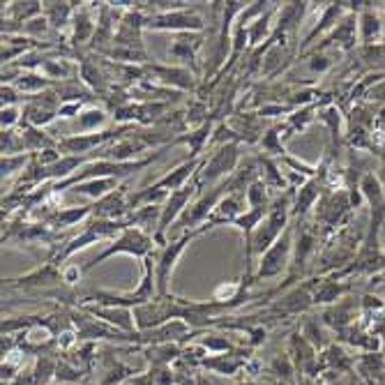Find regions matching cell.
Segmentation results:
<instances>
[{
    "mask_svg": "<svg viewBox=\"0 0 385 385\" xmlns=\"http://www.w3.org/2000/svg\"><path fill=\"white\" fill-rule=\"evenodd\" d=\"M45 12L49 16V21L54 23L56 28H60V25L67 23L72 7H69V3H45Z\"/></svg>",
    "mask_w": 385,
    "mask_h": 385,
    "instance_id": "7c38bea8",
    "label": "cell"
},
{
    "mask_svg": "<svg viewBox=\"0 0 385 385\" xmlns=\"http://www.w3.org/2000/svg\"><path fill=\"white\" fill-rule=\"evenodd\" d=\"M288 251H291V233H284L279 235V240L270 247L263 256H261V266H259V273L254 275V279H270V277H277L282 273V268L286 266L288 261Z\"/></svg>",
    "mask_w": 385,
    "mask_h": 385,
    "instance_id": "8992f818",
    "label": "cell"
},
{
    "mask_svg": "<svg viewBox=\"0 0 385 385\" xmlns=\"http://www.w3.org/2000/svg\"><path fill=\"white\" fill-rule=\"evenodd\" d=\"M146 28L153 30H201L203 19L189 10H173V12H160L146 19Z\"/></svg>",
    "mask_w": 385,
    "mask_h": 385,
    "instance_id": "5b68a950",
    "label": "cell"
},
{
    "mask_svg": "<svg viewBox=\"0 0 385 385\" xmlns=\"http://www.w3.org/2000/svg\"><path fill=\"white\" fill-rule=\"evenodd\" d=\"M95 316H104L109 323H116L120 328H132V321H129V309H97V307H88Z\"/></svg>",
    "mask_w": 385,
    "mask_h": 385,
    "instance_id": "4fadbf2b",
    "label": "cell"
},
{
    "mask_svg": "<svg viewBox=\"0 0 385 385\" xmlns=\"http://www.w3.org/2000/svg\"><path fill=\"white\" fill-rule=\"evenodd\" d=\"M238 164V143H226L224 148H220V153H215L206 164H201V169L196 171L201 187L210 185V182L220 180L226 173H231Z\"/></svg>",
    "mask_w": 385,
    "mask_h": 385,
    "instance_id": "277c9868",
    "label": "cell"
},
{
    "mask_svg": "<svg viewBox=\"0 0 385 385\" xmlns=\"http://www.w3.org/2000/svg\"><path fill=\"white\" fill-rule=\"evenodd\" d=\"M104 122H107V111H102V109H85L78 113V118H76V125H78V134H93V129H97L102 127Z\"/></svg>",
    "mask_w": 385,
    "mask_h": 385,
    "instance_id": "9c48e42d",
    "label": "cell"
},
{
    "mask_svg": "<svg viewBox=\"0 0 385 385\" xmlns=\"http://www.w3.org/2000/svg\"><path fill=\"white\" fill-rule=\"evenodd\" d=\"M153 249V238L148 235L143 229H138V226H134V229H125L122 231V235L111 244V247L107 251H102L97 259L93 261V263H88L83 270H90L95 266L104 263L107 259H111L113 254H129V256H138L143 259L148 256V251Z\"/></svg>",
    "mask_w": 385,
    "mask_h": 385,
    "instance_id": "6da1fadb",
    "label": "cell"
},
{
    "mask_svg": "<svg viewBox=\"0 0 385 385\" xmlns=\"http://www.w3.org/2000/svg\"><path fill=\"white\" fill-rule=\"evenodd\" d=\"M129 127H122V129H116V132H100V134H74V136H67V138H60L58 141V148L63 150L65 155H74V157H85V153H90L93 148H97L102 143L111 141V138H116L118 134L127 132Z\"/></svg>",
    "mask_w": 385,
    "mask_h": 385,
    "instance_id": "52a82bcc",
    "label": "cell"
},
{
    "mask_svg": "<svg viewBox=\"0 0 385 385\" xmlns=\"http://www.w3.org/2000/svg\"><path fill=\"white\" fill-rule=\"evenodd\" d=\"M201 187V182H199V176L191 178L189 185L185 187H180L176 191H171L169 199H166V206L162 208V220H160V226H157V235H155V240L157 244H166L164 242V231L169 229V226L180 220V215L185 213V206H187V201L196 194V189Z\"/></svg>",
    "mask_w": 385,
    "mask_h": 385,
    "instance_id": "3957f363",
    "label": "cell"
},
{
    "mask_svg": "<svg viewBox=\"0 0 385 385\" xmlns=\"http://www.w3.org/2000/svg\"><path fill=\"white\" fill-rule=\"evenodd\" d=\"M125 196H127V191H125V187L120 185L118 189H113L111 194L100 199L97 203L93 206V215L97 217V220H113V222H118V217L127 210Z\"/></svg>",
    "mask_w": 385,
    "mask_h": 385,
    "instance_id": "ba28073f",
    "label": "cell"
},
{
    "mask_svg": "<svg viewBox=\"0 0 385 385\" xmlns=\"http://www.w3.org/2000/svg\"><path fill=\"white\" fill-rule=\"evenodd\" d=\"M157 74H160L162 78L160 81H164V83H173V85H180V88H194V78H191V74L187 72V69H180V67H173V69H169V67H153Z\"/></svg>",
    "mask_w": 385,
    "mask_h": 385,
    "instance_id": "30bf717a",
    "label": "cell"
},
{
    "mask_svg": "<svg viewBox=\"0 0 385 385\" xmlns=\"http://www.w3.org/2000/svg\"><path fill=\"white\" fill-rule=\"evenodd\" d=\"M28 160H30L28 155H3V180L14 176L16 169L25 166V162H28Z\"/></svg>",
    "mask_w": 385,
    "mask_h": 385,
    "instance_id": "5bb4252c",
    "label": "cell"
},
{
    "mask_svg": "<svg viewBox=\"0 0 385 385\" xmlns=\"http://www.w3.org/2000/svg\"><path fill=\"white\" fill-rule=\"evenodd\" d=\"M19 122V109L16 107H3V132H10L12 125Z\"/></svg>",
    "mask_w": 385,
    "mask_h": 385,
    "instance_id": "2e32d148",
    "label": "cell"
},
{
    "mask_svg": "<svg viewBox=\"0 0 385 385\" xmlns=\"http://www.w3.org/2000/svg\"><path fill=\"white\" fill-rule=\"evenodd\" d=\"M206 229L201 226L199 231H185L182 233V238H178L176 242H171V244H166L164 251H162V256L157 259V266H155V282H157V293H160L162 297L166 295V288H169V279H171V273H173V268H176L178 263V259H180V254L185 251V247L196 238V235H201Z\"/></svg>",
    "mask_w": 385,
    "mask_h": 385,
    "instance_id": "7a4b0ae2",
    "label": "cell"
},
{
    "mask_svg": "<svg viewBox=\"0 0 385 385\" xmlns=\"http://www.w3.org/2000/svg\"><path fill=\"white\" fill-rule=\"evenodd\" d=\"M199 47H201V42L191 40L189 35L185 32V35H180L178 42L173 45L171 54L176 56V58H180V60H191V58H194V51H196Z\"/></svg>",
    "mask_w": 385,
    "mask_h": 385,
    "instance_id": "8fae6325",
    "label": "cell"
},
{
    "mask_svg": "<svg viewBox=\"0 0 385 385\" xmlns=\"http://www.w3.org/2000/svg\"><path fill=\"white\" fill-rule=\"evenodd\" d=\"M238 291H240V284H235V282H229V284H222V286H217L215 288V297L217 300H235L238 302Z\"/></svg>",
    "mask_w": 385,
    "mask_h": 385,
    "instance_id": "9a60e30c",
    "label": "cell"
}]
</instances>
